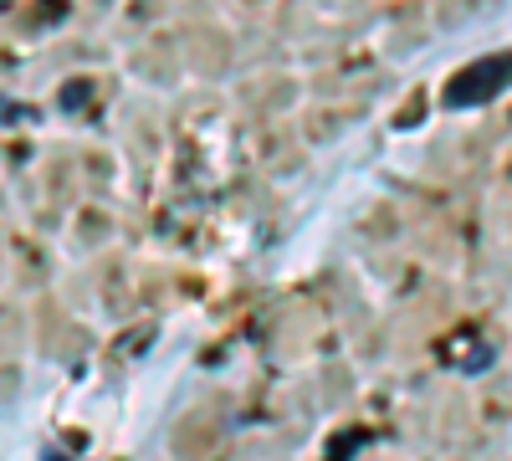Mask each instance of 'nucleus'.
<instances>
[{"instance_id": "obj_1", "label": "nucleus", "mask_w": 512, "mask_h": 461, "mask_svg": "<svg viewBox=\"0 0 512 461\" xmlns=\"http://www.w3.org/2000/svg\"><path fill=\"white\" fill-rule=\"evenodd\" d=\"M507 82H512V52L482 57V62H472L466 72H456L446 82V108H482L507 88Z\"/></svg>"}, {"instance_id": "obj_2", "label": "nucleus", "mask_w": 512, "mask_h": 461, "mask_svg": "<svg viewBox=\"0 0 512 461\" xmlns=\"http://www.w3.org/2000/svg\"><path fill=\"white\" fill-rule=\"evenodd\" d=\"M88 98H93V82H88V77H77V82H67V88L57 93V103H62V108H82V103H88Z\"/></svg>"}, {"instance_id": "obj_3", "label": "nucleus", "mask_w": 512, "mask_h": 461, "mask_svg": "<svg viewBox=\"0 0 512 461\" xmlns=\"http://www.w3.org/2000/svg\"><path fill=\"white\" fill-rule=\"evenodd\" d=\"M16 118H26V108L16 98H0V123H16Z\"/></svg>"}, {"instance_id": "obj_4", "label": "nucleus", "mask_w": 512, "mask_h": 461, "mask_svg": "<svg viewBox=\"0 0 512 461\" xmlns=\"http://www.w3.org/2000/svg\"><path fill=\"white\" fill-rule=\"evenodd\" d=\"M41 461H62V456H57V451H47V456H41Z\"/></svg>"}]
</instances>
